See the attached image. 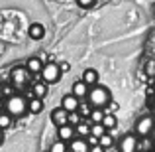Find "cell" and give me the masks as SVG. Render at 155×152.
<instances>
[{"label":"cell","instance_id":"6da1fadb","mask_svg":"<svg viewBox=\"0 0 155 152\" xmlns=\"http://www.w3.org/2000/svg\"><path fill=\"white\" fill-rule=\"evenodd\" d=\"M87 101L91 107H96V109H104L110 101H112V93H110L108 87L104 85H92L88 87V95H87Z\"/></svg>","mask_w":155,"mask_h":152},{"label":"cell","instance_id":"7a4b0ae2","mask_svg":"<svg viewBox=\"0 0 155 152\" xmlns=\"http://www.w3.org/2000/svg\"><path fill=\"white\" fill-rule=\"evenodd\" d=\"M4 109L10 117L18 118V117H24L28 113V99L24 95H10L6 97V103H4Z\"/></svg>","mask_w":155,"mask_h":152},{"label":"cell","instance_id":"3957f363","mask_svg":"<svg viewBox=\"0 0 155 152\" xmlns=\"http://www.w3.org/2000/svg\"><path fill=\"white\" fill-rule=\"evenodd\" d=\"M61 69H59V63H55V61H47V63H43L41 71H39V77H41V81H45L47 85L51 83H57V81L61 79Z\"/></svg>","mask_w":155,"mask_h":152},{"label":"cell","instance_id":"277c9868","mask_svg":"<svg viewBox=\"0 0 155 152\" xmlns=\"http://www.w3.org/2000/svg\"><path fill=\"white\" fill-rule=\"evenodd\" d=\"M155 130V118L151 117V115H145V117L137 118L136 121V126H134V134L136 136H149Z\"/></svg>","mask_w":155,"mask_h":152},{"label":"cell","instance_id":"5b68a950","mask_svg":"<svg viewBox=\"0 0 155 152\" xmlns=\"http://www.w3.org/2000/svg\"><path fill=\"white\" fill-rule=\"evenodd\" d=\"M30 77H31V73L26 69V65H20V67H14L10 71V81H12V85H14L16 89H24L28 83H30Z\"/></svg>","mask_w":155,"mask_h":152},{"label":"cell","instance_id":"8992f818","mask_svg":"<svg viewBox=\"0 0 155 152\" xmlns=\"http://www.w3.org/2000/svg\"><path fill=\"white\" fill-rule=\"evenodd\" d=\"M118 152H137V136L136 134H124L118 142Z\"/></svg>","mask_w":155,"mask_h":152},{"label":"cell","instance_id":"52a82bcc","mask_svg":"<svg viewBox=\"0 0 155 152\" xmlns=\"http://www.w3.org/2000/svg\"><path fill=\"white\" fill-rule=\"evenodd\" d=\"M51 122L55 126H61V125H67L69 122V113L63 109V107H57V109L51 111Z\"/></svg>","mask_w":155,"mask_h":152},{"label":"cell","instance_id":"ba28073f","mask_svg":"<svg viewBox=\"0 0 155 152\" xmlns=\"http://www.w3.org/2000/svg\"><path fill=\"white\" fill-rule=\"evenodd\" d=\"M67 148H69V152H88L91 146H88V142L81 136V138H71V140L67 142Z\"/></svg>","mask_w":155,"mask_h":152},{"label":"cell","instance_id":"9c48e42d","mask_svg":"<svg viewBox=\"0 0 155 152\" xmlns=\"http://www.w3.org/2000/svg\"><path fill=\"white\" fill-rule=\"evenodd\" d=\"M71 93H73V95H75L79 101H84V99H87V95H88V85L84 83L83 79H79V81H75V83H73Z\"/></svg>","mask_w":155,"mask_h":152},{"label":"cell","instance_id":"30bf717a","mask_svg":"<svg viewBox=\"0 0 155 152\" xmlns=\"http://www.w3.org/2000/svg\"><path fill=\"white\" fill-rule=\"evenodd\" d=\"M57 138H59V140H65V142H69L71 138H75V126L69 125V122L57 126Z\"/></svg>","mask_w":155,"mask_h":152},{"label":"cell","instance_id":"8fae6325","mask_svg":"<svg viewBox=\"0 0 155 152\" xmlns=\"http://www.w3.org/2000/svg\"><path fill=\"white\" fill-rule=\"evenodd\" d=\"M28 34H30L31 40L39 42V40L45 38V26H43V24H39V22H34V24H30V30H28Z\"/></svg>","mask_w":155,"mask_h":152},{"label":"cell","instance_id":"7c38bea8","mask_svg":"<svg viewBox=\"0 0 155 152\" xmlns=\"http://www.w3.org/2000/svg\"><path fill=\"white\" fill-rule=\"evenodd\" d=\"M43 63H45V61H43L41 57H30V59L26 61V69L31 73V75H39V71H41Z\"/></svg>","mask_w":155,"mask_h":152},{"label":"cell","instance_id":"4fadbf2b","mask_svg":"<svg viewBox=\"0 0 155 152\" xmlns=\"http://www.w3.org/2000/svg\"><path fill=\"white\" fill-rule=\"evenodd\" d=\"M79 99H77L73 93H69V95H65L63 99H61V107H63L67 113H73V111H77V107H79Z\"/></svg>","mask_w":155,"mask_h":152},{"label":"cell","instance_id":"5bb4252c","mask_svg":"<svg viewBox=\"0 0 155 152\" xmlns=\"http://www.w3.org/2000/svg\"><path fill=\"white\" fill-rule=\"evenodd\" d=\"M81 79H83L88 87H92V85L98 83V71L92 69V67H88V69H84V71H83V77H81Z\"/></svg>","mask_w":155,"mask_h":152},{"label":"cell","instance_id":"9a60e30c","mask_svg":"<svg viewBox=\"0 0 155 152\" xmlns=\"http://www.w3.org/2000/svg\"><path fill=\"white\" fill-rule=\"evenodd\" d=\"M28 111H30L31 115H39L43 111V99H39V97H30V99H28Z\"/></svg>","mask_w":155,"mask_h":152},{"label":"cell","instance_id":"2e32d148","mask_svg":"<svg viewBox=\"0 0 155 152\" xmlns=\"http://www.w3.org/2000/svg\"><path fill=\"white\" fill-rule=\"evenodd\" d=\"M47 83L45 81H38V83H34V87H31V93H34V97H39V99H45L47 97Z\"/></svg>","mask_w":155,"mask_h":152},{"label":"cell","instance_id":"e0dca14e","mask_svg":"<svg viewBox=\"0 0 155 152\" xmlns=\"http://www.w3.org/2000/svg\"><path fill=\"white\" fill-rule=\"evenodd\" d=\"M102 125H104V129H106V130L116 129V126H118V118H116V115H114V113H104V117H102Z\"/></svg>","mask_w":155,"mask_h":152},{"label":"cell","instance_id":"ac0fdd59","mask_svg":"<svg viewBox=\"0 0 155 152\" xmlns=\"http://www.w3.org/2000/svg\"><path fill=\"white\" fill-rule=\"evenodd\" d=\"M91 121H81L79 125L75 126V134H79V136H88L91 134Z\"/></svg>","mask_w":155,"mask_h":152},{"label":"cell","instance_id":"d6986e66","mask_svg":"<svg viewBox=\"0 0 155 152\" xmlns=\"http://www.w3.org/2000/svg\"><path fill=\"white\" fill-rule=\"evenodd\" d=\"M91 111H92V107L88 105V101H87V99H84V101H81V103H79V107H77V113H79L83 118H88Z\"/></svg>","mask_w":155,"mask_h":152},{"label":"cell","instance_id":"ffe728a7","mask_svg":"<svg viewBox=\"0 0 155 152\" xmlns=\"http://www.w3.org/2000/svg\"><path fill=\"white\" fill-rule=\"evenodd\" d=\"M102 117H104V109H96V107H92L91 115H88V121H91V122H102Z\"/></svg>","mask_w":155,"mask_h":152},{"label":"cell","instance_id":"44dd1931","mask_svg":"<svg viewBox=\"0 0 155 152\" xmlns=\"http://www.w3.org/2000/svg\"><path fill=\"white\" fill-rule=\"evenodd\" d=\"M12 122H14V117H10L8 113H0V129H2V130L10 129Z\"/></svg>","mask_w":155,"mask_h":152},{"label":"cell","instance_id":"7402d4cb","mask_svg":"<svg viewBox=\"0 0 155 152\" xmlns=\"http://www.w3.org/2000/svg\"><path fill=\"white\" fill-rule=\"evenodd\" d=\"M104 133H108V130L104 129L102 122H92V125H91V134H92V136L98 138V136H102Z\"/></svg>","mask_w":155,"mask_h":152},{"label":"cell","instance_id":"603a6c76","mask_svg":"<svg viewBox=\"0 0 155 152\" xmlns=\"http://www.w3.org/2000/svg\"><path fill=\"white\" fill-rule=\"evenodd\" d=\"M98 144L102 146V148L106 150V148H110V146H114V138L110 136L108 133H104L102 136H98Z\"/></svg>","mask_w":155,"mask_h":152},{"label":"cell","instance_id":"cb8c5ba5","mask_svg":"<svg viewBox=\"0 0 155 152\" xmlns=\"http://www.w3.org/2000/svg\"><path fill=\"white\" fill-rule=\"evenodd\" d=\"M49 152H69L67 142H65V140H55V142L49 146Z\"/></svg>","mask_w":155,"mask_h":152},{"label":"cell","instance_id":"d4e9b609","mask_svg":"<svg viewBox=\"0 0 155 152\" xmlns=\"http://www.w3.org/2000/svg\"><path fill=\"white\" fill-rule=\"evenodd\" d=\"M83 121V117H81L77 111H73V113H69V125H73V126H77L79 122Z\"/></svg>","mask_w":155,"mask_h":152},{"label":"cell","instance_id":"484cf974","mask_svg":"<svg viewBox=\"0 0 155 152\" xmlns=\"http://www.w3.org/2000/svg\"><path fill=\"white\" fill-rule=\"evenodd\" d=\"M145 75H149V77L155 75V61L153 59H149L147 63H145Z\"/></svg>","mask_w":155,"mask_h":152},{"label":"cell","instance_id":"4316f807","mask_svg":"<svg viewBox=\"0 0 155 152\" xmlns=\"http://www.w3.org/2000/svg\"><path fill=\"white\" fill-rule=\"evenodd\" d=\"M77 4H79L81 8H92L96 4V0H77Z\"/></svg>","mask_w":155,"mask_h":152},{"label":"cell","instance_id":"83f0119b","mask_svg":"<svg viewBox=\"0 0 155 152\" xmlns=\"http://www.w3.org/2000/svg\"><path fill=\"white\" fill-rule=\"evenodd\" d=\"M116 111H118V103L116 101H110L108 105L104 107V113H116Z\"/></svg>","mask_w":155,"mask_h":152},{"label":"cell","instance_id":"f1b7e54d","mask_svg":"<svg viewBox=\"0 0 155 152\" xmlns=\"http://www.w3.org/2000/svg\"><path fill=\"white\" fill-rule=\"evenodd\" d=\"M84 140L88 142V146H94V144H98V138H96V136H92V134H88V136H84Z\"/></svg>","mask_w":155,"mask_h":152},{"label":"cell","instance_id":"f546056e","mask_svg":"<svg viewBox=\"0 0 155 152\" xmlns=\"http://www.w3.org/2000/svg\"><path fill=\"white\" fill-rule=\"evenodd\" d=\"M59 69H61V73H67L69 69H71V63H69V61H61V63H59Z\"/></svg>","mask_w":155,"mask_h":152},{"label":"cell","instance_id":"4dcf8cb0","mask_svg":"<svg viewBox=\"0 0 155 152\" xmlns=\"http://www.w3.org/2000/svg\"><path fill=\"white\" fill-rule=\"evenodd\" d=\"M2 95H4V97H10V95H14L12 87H4V89H2Z\"/></svg>","mask_w":155,"mask_h":152},{"label":"cell","instance_id":"1f68e13d","mask_svg":"<svg viewBox=\"0 0 155 152\" xmlns=\"http://www.w3.org/2000/svg\"><path fill=\"white\" fill-rule=\"evenodd\" d=\"M88 152H106V150L100 144H94V146H91V150H88Z\"/></svg>","mask_w":155,"mask_h":152},{"label":"cell","instance_id":"d6a6232c","mask_svg":"<svg viewBox=\"0 0 155 152\" xmlns=\"http://www.w3.org/2000/svg\"><path fill=\"white\" fill-rule=\"evenodd\" d=\"M2 142H4V130L0 129V146H2Z\"/></svg>","mask_w":155,"mask_h":152}]
</instances>
